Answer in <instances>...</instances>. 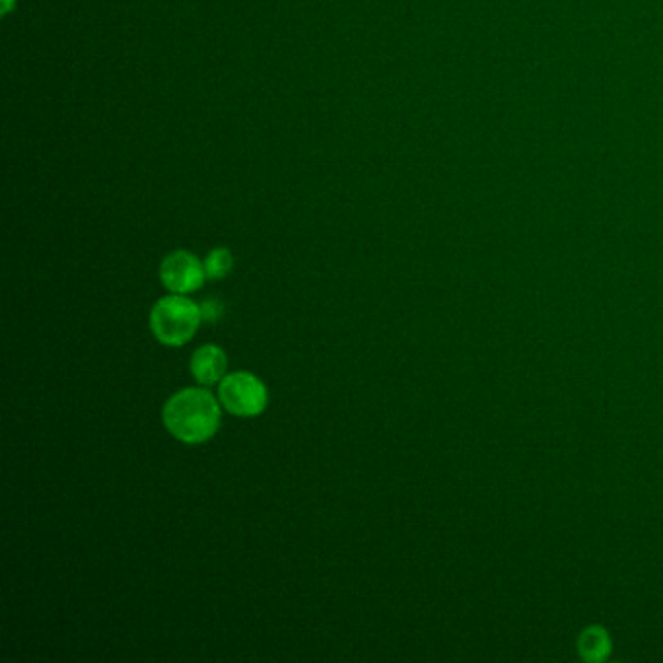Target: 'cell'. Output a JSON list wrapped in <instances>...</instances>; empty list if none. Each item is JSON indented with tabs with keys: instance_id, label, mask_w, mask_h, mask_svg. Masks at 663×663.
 Returning <instances> with one entry per match:
<instances>
[{
	"instance_id": "cell-1",
	"label": "cell",
	"mask_w": 663,
	"mask_h": 663,
	"mask_svg": "<svg viewBox=\"0 0 663 663\" xmlns=\"http://www.w3.org/2000/svg\"><path fill=\"white\" fill-rule=\"evenodd\" d=\"M162 417L179 442L203 444L220 428V405L207 389L187 387L168 399Z\"/></svg>"
},
{
	"instance_id": "cell-2",
	"label": "cell",
	"mask_w": 663,
	"mask_h": 663,
	"mask_svg": "<svg viewBox=\"0 0 663 663\" xmlns=\"http://www.w3.org/2000/svg\"><path fill=\"white\" fill-rule=\"evenodd\" d=\"M201 321V306L183 294H170L158 300L150 312V329L154 337L168 347H181L189 343Z\"/></svg>"
},
{
	"instance_id": "cell-3",
	"label": "cell",
	"mask_w": 663,
	"mask_h": 663,
	"mask_svg": "<svg viewBox=\"0 0 663 663\" xmlns=\"http://www.w3.org/2000/svg\"><path fill=\"white\" fill-rule=\"evenodd\" d=\"M220 403L236 417H257L269 405V391L255 374L234 372L218 387Z\"/></svg>"
},
{
	"instance_id": "cell-4",
	"label": "cell",
	"mask_w": 663,
	"mask_h": 663,
	"mask_svg": "<svg viewBox=\"0 0 663 663\" xmlns=\"http://www.w3.org/2000/svg\"><path fill=\"white\" fill-rule=\"evenodd\" d=\"M160 279L174 294H189L203 286L207 279L205 265L189 251L170 253L160 267Z\"/></svg>"
},
{
	"instance_id": "cell-5",
	"label": "cell",
	"mask_w": 663,
	"mask_h": 663,
	"mask_svg": "<svg viewBox=\"0 0 663 663\" xmlns=\"http://www.w3.org/2000/svg\"><path fill=\"white\" fill-rule=\"evenodd\" d=\"M228 358L224 350L216 345H205L191 356V374L203 385H214L224 380Z\"/></svg>"
},
{
	"instance_id": "cell-6",
	"label": "cell",
	"mask_w": 663,
	"mask_h": 663,
	"mask_svg": "<svg viewBox=\"0 0 663 663\" xmlns=\"http://www.w3.org/2000/svg\"><path fill=\"white\" fill-rule=\"evenodd\" d=\"M234 267V257L226 247L212 249L205 259V271L209 279H224Z\"/></svg>"
},
{
	"instance_id": "cell-7",
	"label": "cell",
	"mask_w": 663,
	"mask_h": 663,
	"mask_svg": "<svg viewBox=\"0 0 663 663\" xmlns=\"http://www.w3.org/2000/svg\"><path fill=\"white\" fill-rule=\"evenodd\" d=\"M582 656L588 660H601L609 652V638L601 629H590L584 632L582 642Z\"/></svg>"
},
{
	"instance_id": "cell-8",
	"label": "cell",
	"mask_w": 663,
	"mask_h": 663,
	"mask_svg": "<svg viewBox=\"0 0 663 663\" xmlns=\"http://www.w3.org/2000/svg\"><path fill=\"white\" fill-rule=\"evenodd\" d=\"M201 314H203V321L218 323L224 315V302L218 298H210L201 304Z\"/></svg>"
},
{
	"instance_id": "cell-9",
	"label": "cell",
	"mask_w": 663,
	"mask_h": 663,
	"mask_svg": "<svg viewBox=\"0 0 663 663\" xmlns=\"http://www.w3.org/2000/svg\"><path fill=\"white\" fill-rule=\"evenodd\" d=\"M4 2V12L10 8V4H12V0H2Z\"/></svg>"
}]
</instances>
